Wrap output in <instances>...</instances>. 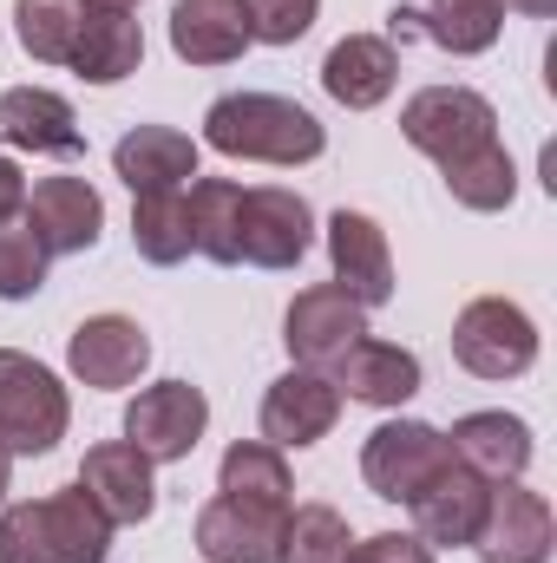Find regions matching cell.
<instances>
[{"label":"cell","instance_id":"cell-36","mask_svg":"<svg viewBox=\"0 0 557 563\" xmlns=\"http://www.w3.org/2000/svg\"><path fill=\"white\" fill-rule=\"evenodd\" d=\"M512 13H532V20H551L557 13V0H505Z\"/></svg>","mask_w":557,"mask_h":563},{"label":"cell","instance_id":"cell-23","mask_svg":"<svg viewBox=\"0 0 557 563\" xmlns=\"http://www.w3.org/2000/svg\"><path fill=\"white\" fill-rule=\"evenodd\" d=\"M446 445H452V459L472 465L485 485H499V478H525V465H532V426L518 420V413H499V407L452 420Z\"/></svg>","mask_w":557,"mask_h":563},{"label":"cell","instance_id":"cell-10","mask_svg":"<svg viewBox=\"0 0 557 563\" xmlns=\"http://www.w3.org/2000/svg\"><path fill=\"white\" fill-rule=\"evenodd\" d=\"M551 538L557 525H551L545 492H532L518 478H499L492 498H485V525H479L472 551H479V563H545Z\"/></svg>","mask_w":557,"mask_h":563},{"label":"cell","instance_id":"cell-37","mask_svg":"<svg viewBox=\"0 0 557 563\" xmlns=\"http://www.w3.org/2000/svg\"><path fill=\"white\" fill-rule=\"evenodd\" d=\"M7 478H13V452H7V439H0V505H7Z\"/></svg>","mask_w":557,"mask_h":563},{"label":"cell","instance_id":"cell-19","mask_svg":"<svg viewBox=\"0 0 557 563\" xmlns=\"http://www.w3.org/2000/svg\"><path fill=\"white\" fill-rule=\"evenodd\" d=\"M328 380L341 387V400H361V407H407L419 394V354L401 341H374L361 334L335 367Z\"/></svg>","mask_w":557,"mask_h":563},{"label":"cell","instance_id":"cell-30","mask_svg":"<svg viewBox=\"0 0 557 563\" xmlns=\"http://www.w3.org/2000/svg\"><path fill=\"white\" fill-rule=\"evenodd\" d=\"M86 13H92L86 0H13V33L40 66H66Z\"/></svg>","mask_w":557,"mask_h":563},{"label":"cell","instance_id":"cell-18","mask_svg":"<svg viewBox=\"0 0 557 563\" xmlns=\"http://www.w3.org/2000/svg\"><path fill=\"white\" fill-rule=\"evenodd\" d=\"M282 525H288V511L243 505V498H223L217 492L197 511V551H204V563H276Z\"/></svg>","mask_w":557,"mask_h":563},{"label":"cell","instance_id":"cell-31","mask_svg":"<svg viewBox=\"0 0 557 563\" xmlns=\"http://www.w3.org/2000/svg\"><path fill=\"white\" fill-rule=\"evenodd\" d=\"M348 518L335 505H288L276 563H348Z\"/></svg>","mask_w":557,"mask_h":563},{"label":"cell","instance_id":"cell-21","mask_svg":"<svg viewBox=\"0 0 557 563\" xmlns=\"http://www.w3.org/2000/svg\"><path fill=\"white\" fill-rule=\"evenodd\" d=\"M0 144L13 151H40V157H79L86 132L73 119V106L46 86H7L0 92Z\"/></svg>","mask_w":557,"mask_h":563},{"label":"cell","instance_id":"cell-24","mask_svg":"<svg viewBox=\"0 0 557 563\" xmlns=\"http://www.w3.org/2000/svg\"><path fill=\"white\" fill-rule=\"evenodd\" d=\"M112 170L139 190H184L197 177V139H184L177 125H132L112 144Z\"/></svg>","mask_w":557,"mask_h":563},{"label":"cell","instance_id":"cell-27","mask_svg":"<svg viewBox=\"0 0 557 563\" xmlns=\"http://www.w3.org/2000/svg\"><path fill=\"white\" fill-rule=\"evenodd\" d=\"M132 243L151 269H177L197 243H190V203L184 190H139L132 203Z\"/></svg>","mask_w":557,"mask_h":563},{"label":"cell","instance_id":"cell-5","mask_svg":"<svg viewBox=\"0 0 557 563\" xmlns=\"http://www.w3.org/2000/svg\"><path fill=\"white\" fill-rule=\"evenodd\" d=\"M401 139L414 151H426L433 164H452V157L499 139V112L472 86H426V92H414L401 106Z\"/></svg>","mask_w":557,"mask_h":563},{"label":"cell","instance_id":"cell-14","mask_svg":"<svg viewBox=\"0 0 557 563\" xmlns=\"http://www.w3.org/2000/svg\"><path fill=\"white\" fill-rule=\"evenodd\" d=\"M66 367L73 380L86 387H132L144 367H151V334H144L132 314H86L66 341Z\"/></svg>","mask_w":557,"mask_h":563},{"label":"cell","instance_id":"cell-12","mask_svg":"<svg viewBox=\"0 0 557 563\" xmlns=\"http://www.w3.org/2000/svg\"><path fill=\"white\" fill-rule=\"evenodd\" d=\"M20 217H26V230H33V243L46 256H86L99 243V230H106V203H99V190L86 177H40L26 190Z\"/></svg>","mask_w":557,"mask_h":563},{"label":"cell","instance_id":"cell-17","mask_svg":"<svg viewBox=\"0 0 557 563\" xmlns=\"http://www.w3.org/2000/svg\"><path fill=\"white\" fill-rule=\"evenodd\" d=\"M335 420H341V387L328 374H315V367H288L276 387L263 394V439L282 445V452L328 439Z\"/></svg>","mask_w":557,"mask_h":563},{"label":"cell","instance_id":"cell-8","mask_svg":"<svg viewBox=\"0 0 557 563\" xmlns=\"http://www.w3.org/2000/svg\"><path fill=\"white\" fill-rule=\"evenodd\" d=\"M361 334H368V308L348 301L335 282L302 288V295L288 301V314H282V347H288V361H295V367H315V374H328Z\"/></svg>","mask_w":557,"mask_h":563},{"label":"cell","instance_id":"cell-11","mask_svg":"<svg viewBox=\"0 0 557 563\" xmlns=\"http://www.w3.org/2000/svg\"><path fill=\"white\" fill-rule=\"evenodd\" d=\"M92 511L119 531V525H144L157 511V485H151V459H144L132 439H106L79 459V478H73Z\"/></svg>","mask_w":557,"mask_h":563},{"label":"cell","instance_id":"cell-6","mask_svg":"<svg viewBox=\"0 0 557 563\" xmlns=\"http://www.w3.org/2000/svg\"><path fill=\"white\" fill-rule=\"evenodd\" d=\"M315 243V210L302 190L282 184H256L237 203V263L250 269H295Z\"/></svg>","mask_w":557,"mask_h":563},{"label":"cell","instance_id":"cell-15","mask_svg":"<svg viewBox=\"0 0 557 563\" xmlns=\"http://www.w3.org/2000/svg\"><path fill=\"white\" fill-rule=\"evenodd\" d=\"M485 498H492V485L472 472V465H446V472H433L426 485H419L414 498H407V511H414V538L419 544H472L479 538V525H485Z\"/></svg>","mask_w":557,"mask_h":563},{"label":"cell","instance_id":"cell-33","mask_svg":"<svg viewBox=\"0 0 557 563\" xmlns=\"http://www.w3.org/2000/svg\"><path fill=\"white\" fill-rule=\"evenodd\" d=\"M243 13H250V40H263V46H295V40L315 26L321 0H243Z\"/></svg>","mask_w":557,"mask_h":563},{"label":"cell","instance_id":"cell-9","mask_svg":"<svg viewBox=\"0 0 557 563\" xmlns=\"http://www.w3.org/2000/svg\"><path fill=\"white\" fill-rule=\"evenodd\" d=\"M204 426H210V400L190 380H157V387H144L139 400L125 407V439L139 445L151 465L190 459L197 439H204Z\"/></svg>","mask_w":557,"mask_h":563},{"label":"cell","instance_id":"cell-1","mask_svg":"<svg viewBox=\"0 0 557 563\" xmlns=\"http://www.w3.org/2000/svg\"><path fill=\"white\" fill-rule=\"evenodd\" d=\"M204 144L223 157H256V164H308L321 157V119L282 92H223L204 112Z\"/></svg>","mask_w":557,"mask_h":563},{"label":"cell","instance_id":"cell-13","mask_svg":"<svg viewBox=\"0 0 557 563\" xmlns=\"http://www.w3.org/2000/svg\"><path fill=\"white\" fill-rule=\"evenodd\" d=\"M328 263H335V288L361 308H387L394 301V250L387 230L368 210H335L328 217Z\"/></svg>","mask_w":557,"mask_h":563},{"label":"cell","instance_id":"cell-38","mask_svg":"<svg viewBox=\"0 0 557 563\" xmlns=\"http://www.w3.org/2000/svg\"><path fill=\"white\" fill-rule=\"evenodd\" d=\"M86 7H99V13H132L139 0H86Z\"/></svg>","mask_w":557,"mask_h":563},{"label":"cell","instance_id":"cell-32","mask_svg":"<svg viewBox=\"0 0 557 563\" xmlns=\"http://www.w3.org/2000/svg\"><path fill=\"white\" fill-rule=\"evenodd\" d=\"M46 288V250L26 223H0V301H26Z\"/></svg>","mask_w":557,"mask_h":563},{"label":"cell","instance_id":"cell-20","mask_svg":"<svg viewBox=\"0 0 557 563\" xmlns=\"http://www.w3.org/2000/svg\"><path fill=\"white\" fill-rule=\"evenodd\" d=\"M321 86H328V99L348 106V112L381 106V99L401 86V53H394V40H381V33H348V40H335L328 59H321Z\"/></svg>","mask_w":557,"mask_h":563},{"label":"cell","instance_id":"cell-2","mask_svg":"<svg viewBox=\"0 0 557 563\" xmlns=\"http://www.w3.org/2000/svg\"><path fill=\"white\" fill-rule=\"evenodd\" d=\"M106 551H112V525L92 511L79 485L0 511V563H106Z\"/></svg>","mask_w":557,"mask_h":563},{"label":"cell","instance_id":"cell-28","mask_svg":"<svg viewBox=\"0 0 557 563\" xmlns=\"http://www.w3.org/2000/svg\"><path fill=\"white\" fill-rule=\"evenodd\" d=\"M439 170H446L452 203H466V210H479V217H492V210H505V203L518 197V164H512V151L499 139L479 144V151H466V157H452V164H439Z\"/></svg>","mask_w":557,"mask_h":563},{"label":"cell","instance_id":"cell-3","mask_svg":"<svg viewBox=\"0 0 557 563\" xmlns=\"http://www.w3.org/2000/svg\"><path fill=\"white\" fill-rule=\"evenodd\" d=\"M66 426H73V400H66L59 374L20 347H0V439H7V452L40 459L66 439Z\"/></svg>","mask_w":557,"mask_h":563},{"label":"cell","instance_id":"cell-7","mask_svg":"<svg viewBox=\"0 0 557 563\" xmlns=\"http://www.w3.org/2000/svg\"><path fill=\"white\" fill-rule=\"evenodd\" d=\"M446 465H452V445H446L439 426H426V420H387V426H374L368 445H361V478L387 505H407L419 485L433 472H446Z\"/></svg>","mask_w":557,"mask_h":563},{"label":"cell","instance_id":"cell-34","mask_svg":"<svg viewBox=\"0 0 557 563\" xmlns=\"http://www.w3.org/2000/svg\"><path fill=\"white\" fill-rule=\"evenodd\" d=\"M348 563H433V544H419L414 531H381L348 544Z\"/></svg>","mask_w":557,"mask_h":563},{"label":"cell","instance_id":"cell-22","mask_svg":"<svg viewBox=\"0 0 557 563\" xmlns=\"http://www.w3.org/2000/svg\"><path fill=\"white\" fill-rule=\"evenodd\" d=\"M171 53L184 66H230L250 53L243 0H177L171 7Z\"/></svg>","mask_w":557,"mask_h":563},{"label":"cell","instance_id":"cell-29","mask_svg":"<svg viewBox=\"0 0 557 563\" xmlns=\"http://www.w3.org/2000/svg\"><path fill=\"white\" fill-rule=\"evenodd\" d=\"M184 203H190V243H197V256L237 269V203H243V184H230V177H197Z\"/></svg>","mask_w":557,"mask_h":563},{"label":"cell","instance_id":"cell-4","mask_svg":"<svg viewBox=\"0 0 557 563\" xmlns=\"http://www.w3.org/2000/svg\"><path fill=\"white\" fill-rule=\"evenodd\" d=\"M452 361L479 380H518L538 361V321L505 295H479L452 321Z\"/></svg>","mask_w":557,"mask_h":563},{"label":"cell","instance_id":"cell-25","mask_svg":"<svg viewBox=\"0 0 557 563\" xmlns=\"http://www.w3.org/2000/svg\"><path fill=\"white\" fill-rule=\"evenodd\" d=\"M86 86H119L144 66V26L132 13H86L79 40H73V59H66Z\"/></svg>","mask_w":557,"mask_h":563},{"label":"cell","instance_id":"cell-26","mask_svg":"<svg viewBox=\"0 0 557 563\" xmlns=\"http://www.w3.org/2000/svg\"><path fill=\"white\" fill-rule=\"evenodd\" d=\"M217 492L223 498H243V505H270V511H288L295 498V478H288V459L270 439H237L217 465Z\"/></svg>","mask_w":557,"mask_h":563},{"label":"cell","instance_id":"cell-16","mask_svg":"<svg viewBox=\"0 0 557 563\" xmlns=\"http://www.w3.org/2000/svg\"><path fill=\"white\" fill-rule=\"evenodd\" d=\"M394 40H433L439 53H485L505 33V0H426V7H394L387 13Z\"/></svg>","mask_w":557,"mask_h":563},{"label":"cell","instance_id":"cell-35","mask_svg":"<svg viewBox=\"0 0 557 563\" xmlns=\"http://www.w3.org/2000/svg\"><path fill=\"white\" fill-rule=\"evenodd\" d=\"M20 210H26V177L13 157H0V223H13Z\"/></svg>","mask_w":557,"mask_h":563}]
</instances>
